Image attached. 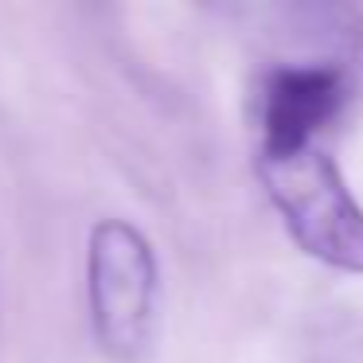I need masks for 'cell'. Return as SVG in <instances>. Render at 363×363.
I'll return each instance as SVG.
<instances>
[{
    "instance_id": "1",
    "label": "cell",
    "mask_w": 363,
    "mask_h": 363,
    "mask_svg": "<svg viewBox=\"0 0 363 363\" xmlns=\"http://www.w3.org/2000/svg\"><path fill=\"white\" fill-rule=\"evenodd\" d=\"M90 328L113 363H141L152 352L160 320L157 250L129 219L94 223L86 242Z\"/></svg>"
},
{
    "instance_id": "2",
    "label": "cell",
    "mask_w": 363,
    "mask_h": 363,
    "mask_svg": "<svg viewBox=\"0 0 363 363\" xmlns=\"http://www.w3.org/2000/svg\"><path fill=\"white\" fill-rule=\"evenodd\" d=\"M258 176L285 230L308 258L344 274H363V207L340 168L316 145L281 157H258Z\"/></svg>"
},
{
    "instance_id": "3",
    "label": "cell",
    "mask_w": 363,
    "mask_h": 363,
    "mask_svg": "<svg viewBox=\"0 0 363 363\" xmlns=\"http://www.w3.org/2000/svg\"><path fill=\"white\" fill-rule=\"evenodd\" d=\"M347 94V79L340 67H277L262 90V152L308 149L313 137L340 113Z\"/></svg>"
}]
</instances>
